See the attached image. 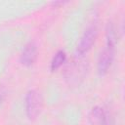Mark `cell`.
<instances>
[{
  "instance_id": "cell-1",
  "label": "cell",
  "mask_w": 125,
  "mask_h": 125,
  "mask_svg": "<svg viewBox=\"0 0 125 125\" xmlns=\"http://www.w3.org/2000/svg\"><path fill=\"white\" fill-rule=\"evenodd\" d=\"M24 105L25 113L28 119H35L40 114L43 105V99L41 94L34 89L27 91L24 98Z\"/></svg>"
},
{
  "instance_id": "cell-2",
  "label": "cell",
  "mask_w": 125,
  "mask_h": 125,
  "mask_svg": "<svg viewBox=\"0 0 125 125\" xmlns=\"http://www.w3.org/2000/svg\"><path fill=\"white\" fill-rule=\"evenodd\" d=\"M88 121L91 125H113L112 114L102 105H96L90 110Z\"/></svg>"
},
{
  "instance_id": "cell-3",
  "label": "cell",
  "mask_w": 125,
  "mask_h": 125,
  "mask_svg": "<svg viewBox=\"0 0 125 125\" xmlns=\"http://www.w3.org/2000/svg\"><path fill=\"white\" fill-rule=\"evenodd\" d=\"M98 36V26L97 23H90L85 31L83 32L80 41L78 43L77 46V53L79 54V56L84 55L85 53H87L91 47L93 46V44L95 43L96 39Z\"/></svg>"
},
{
  "instance_id": "cell-4",
  "label": "cell",
  "mask_w": 125,
  "mask_h": 125,
  "mask_svg": "<svg viewBox=\"0 0 125 125\" xmlns=\"http://www.w3.org/2000/svg\"><path fill=\"white\" fill-rule=\"evenodd\" d=\"M114 58V47L106 45L101 52L98 59V72L101 75H104L110 68Z\"/></svg>"
},
{
  "instance_id": "cell-5",
  "label": "cell",
  "mask_w": 125,
  "mask_h": 125,
  "mask_svg": "<svg viewBox=\"0 0 125 125\" xmlns=\"http://www.w3.org/2000/svg\"><path fill=\"white\" fill-rule=\"evenodd\" d=\"M37 46L33 41H29L24 45L20 55V62L24 66H31L37 60Z\"/></svg>"
},
{
  "instance_id": "cell-6",
  "label": "cell",
  "mask_w": 125,
  "mask_h": 125,
  "mask_svg": "<svg viewBox=\"0 0 125 125\" xmlns=\"http://www.w3.org/2000/svg\"><path fill=\"white\" fill-rule=\"evenodd\" d=\"M65 59H66V54H65V52L62 51V50L58 51V52L55 54V56L53 57L52 61H51V65H50L51 70L54 71V70H57L59 67H61V66L62 65V63L65 62Z\"/></svg>"
},
{
  "instance_id": "cell-7",
  "label": "cell",
  "mask_w": 125,
  "mask_h": 125,
  "mask_svg": "<svg viewBox=\"0 0 125 125\" xmlns=\"http://www.w3.org/2000/svg\"><path fill=\"white\" fill-rule=\"evenodd\" d=\"M4 92L2 91V90H0V105L2 104V103H3V100H4Z\"/></svg>"
}]
</instances>
